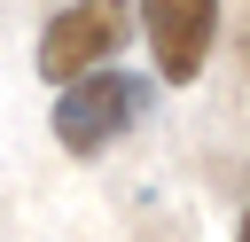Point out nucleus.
Instances as JSON below:
<instances>
[{"label":"nucleus","mask_w":250,"mask_h":242,"mask_svg":"<svg viewBox=\"0 0 250 242\" xmlns=\"http://www.w3.org/2000/svg\"><path fill=\"white\" fill-rule=\"evenodd\" d=\"M141 117H148V78L102 62V70H86V78L62 86V101H55V141H62L70 156H102V148L125 141Z\"/></svg>","instance_id":"nucleus-1"},{"label":"nucleus","mask_w":250,"mask_h":242,"mask_svg":"<svg viewBox=\"0 0 250 242\" xmlns=\"http://www.w3.org/2000/svg\"><path fill=\"white\" fill-rule=\"evenodd\" d=\"M125 31H133V8L125 0H70L47 31H39V78H86V70H102V55H117L125 47Z\"/></svg>","instance_id":"nucleus-2"},{"label":"nucleus","mask_w":250,"mask_h":242,"mask_svg":"<svg viewBox=\"0 0 250 242\" xmlns=\"http://www.w3.org/2000/svg\"><path fill=\"white\" fill-rule=\"evenodd\" d=\"M141 31L156 47V78L164 86H195L211 31H219V0H141Z\"/></svg>","instance_id":"nucleus-3"},{"label":"nucleus","mask_w":250,"mask_h":242,"mask_svg":"<svg viewBox=\"0 0 250 242\" xmlns=\"http://www.w3.org/2000/svg\"><path fill=\"white\" fill-rule=\"evenodd\" d=\"M234 242H250V211H242V234H234Z\"/></svg>","instance_id":"nucleus-4"}]
</instances>
